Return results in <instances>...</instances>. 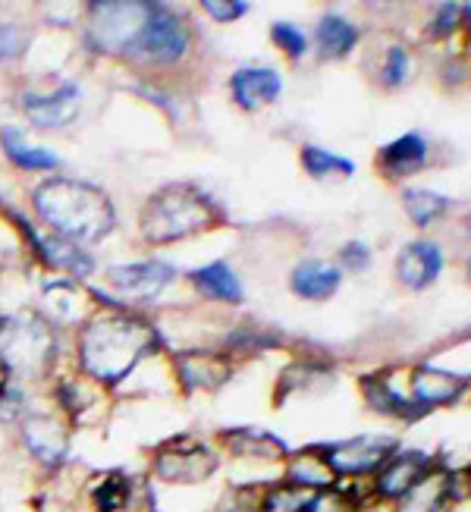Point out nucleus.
Here are the masks:
<instances>
[{"mask_svg":"<svg viewBox=\"0 0 471 512\" xmlns=\"http://www.w3.org/2000/svg\"><path fill=\"white\" fill-rule=\"evenodd\" d=\"M164 337L139 311L101 305L76 330V371L104 390L126 387L148 359L161 355Z\"/></svg>","mask_w":471,"mask_h":512,"instance_id":"nucleus-1","label":"nucleus"},{"mask_svg":"<svg viewBox=\"0 0 471 512\" xmlns=\"http://www.w3.org/2000/svg\"><path fill=\"white\" fill-rule=\"evenodd\" d=\"M29 208L44 233L76 242L82 249L98 246L117 230V208L107 192L76 176H44L29 192Z\"/></svg>","mask_w":471,"mask_h":512,"instance_id":"nucleus-2","label":"nucleus"},{"mask_svg":"<svg viewBox=\"0 0 471 512\" xmlns=\"http://www.w3.org/2000/svg\"><path fill=\"white\" fill-rule=\"evenodd\" d=\"M220 224V208L192 183H173L154 192L139 211V236L145 246L164 249L173 242L208 233Z\"/></svg>","mask_w":471,"mask_h":512,"instance_id":"nucleus-3","label":"nucleus"},{"mask_svg":"<svg viewBox=\"0 0 471 512\" xmlns=\"http://www.w3.org/2000/svg\"><path fill=\"white\" fill-rule=\"evenodd\" d=\"M60 330L41 311H16L4 315L0 327V362L7 365L16 384H35L51 377L57 368Z\"/></svg>","mask_w":471,"mask_h":512,"instance_id":"nucleus-4","label":"nucleus"},{"mask_svg":"<svg viewBox=\"0 0 471 512\" xmlns=\"http://www.w3.org/2000/svg\"><path fill=\"white\" fill-rule=\"evenodd\" d=\"M151 10L154 4H148V0H101V4H88L82 29L85 48L101 57L129 63L142 41Z\"/></svg>","mask_w":471,"mask_h":512,"instance_id":"nucleus-5","label":"nucleus"},{"mask_svg":"<svg viewBox=\"0 0 471 512\" xmlns=\"http://www.w3.org/2000/svg\"><path fill=\"white\" fill-rule=\"evenodd\" d=\"M179 280L176 264L164 258H132L110 264L104 271V293L107 299H98V305L107 308H126V311H142L154 305L167 289Z\"/></svg>","mask_w":471,"mask_h":512,"instance_id":"nucleus-6","label":"nucleus"},{"mask_svg":"<svg viewBox=\"0 0 471 512\" xmlns=\"http://www.w3.org/2000/svg\"><path fill=\"white\" fill-rule=\"evenodd\" d=\"M192 48H195V32L189 16L167 4H154L142 41L136 54L129 57V63L148 73H176L192 57Z\"/></svg>","mask_w":471,"mask_h":512,"instance_id":"nucleus-7","label":"nucleus"},{"mask_svg":"<svg viewBox=\"0 0 471 512\" xmlns=\"http://www.w3.org/2000/svg\"><path fill=\"white\" fill-rule=\"evenodd\" d=\"M19 447L44 472H60L73 453V425L57 409H32L16 425Z\"/></svg>","mask_w":471,"mask_h":512,"instance_id":"nucleus-8","label":"nucleus"},{"mask_svg":"<svg viewBox=\"0 0 471 512\" xmlns=\"http://www.w3.org/2000/svg\"><path fill=\"white\" fill-rule=\"evenodd\" d=\"M217 469H220L217 447L195 437H176L164 443V447H157L151 456V478L176 487L205 484Z\"/></svg>","mask_w":471,"mask_h":512,"instance_id":"nucleus-9","label":"nucleus"},{"mask_svg":"<svg viewBox=\"0 0 471 512\" xmlns=\"http://www.w3.org/2000/svg\"><path fill=\"white\" fill-rule=\"evenodd\" d=\"M399 450V440L390 434H358L352 440L340 443H324L321 453L327 465L333 469L336 481H358V478H374L390 456Z\"/></svg>","mask_w":471,"mask_h":512,"instance_id":"nucleus-10","label":"nucleus"},{"mask_svg":"<svg viewBox=\"0 0 471 512\" xmlns=\"http://www.w3.org/2000/svg\"><path fill=\"white\" fill-rule=\"evenodd\" d=\"M19 110L29 126L41 132L70 129L82 114V85L73 79H60L44 88H26L19 95Z\"/></svg>","mask_w":471,"mask_h":512,"instance_id":"nucleus-11","label":"nucleus"},{"mask_svg":"<svg viewBox=\"0 0 471 512\" xmlns=\"http://www.w3.org/2000/svg\"><path fill=\"white\" fill-rule=\"evenodd\" d=\"M38 302H41V315L57 330H79L101 308L98 299L92 296V289L85 283L66 280V277L44 280Z\"/></svg>","mask_w":471,"mask_h":512,"instance_id":"nucleus-12","label":"nucleus"},{"mask_svg":"<svg viewBox=\"0 0 471 512\" xmlns=\"http://www.w3.org/2000/svg\"><path fill=\"white\" fill-rule=\"evenodd\" d=\"M173 384L183 393H217L233 377V362L223 349H183L170 359Z\"/></svg>","mask_w":471,"mask_h":512,"instance_id":"nucleus-13","label":"nucleus"},{"mask_svg":"<svg viewBox=\"0 0 471 512\" xmlns=\"http://www.w3.org/2000/svg\"><path fill=\"white\" fill-rule=\"evenodd\" d=\"M437 465V459L431 453H424V450H396L390 456V462L380 469L371 484H374V497L377 503H384V506H396L402 497H406L412 487L428 475L431 469Z\"/></svg>","mask_w":471,"mask_h":512,"instance_id":"nucleus-14","label":"nucleus"},{"mask_svg":"<svg viewBox=\"0 0 471 512\" xmlns=\"http://www.w3.org/2000/svg\"><path fill=\"white\" fill-rule=\"evenodd\" d=\"M468 390V381L453 371H443L434 365H418L409 371V396L421 415H431L437 409H446L459 403Z\"/></svg>","mask_w":471,"mask_h":512,"instance_id":"nucleus-15","label":"nucleus"},{"mask_svg":"<svg viewBox=\"0 0 471 512\" xmlns=\"http://www.w3.org/2000/svg\"><path fill=\"white\" fill-rule=\"evenodd\" d=\"M230 98L245 114H255L280 101L283 95V79L274 66H239L230 76Z\"/></svg>","mask_w":471,"mask_h":512,"instance_id":"nucleus-16","label":"nucleus"},{"mask_svg":"<svg viewBox=\"0 0 471 512\" xmlns=\"http://www.w3.org/2000/svg\"><path fill=\"white\" fill-rule=\"evenodd\" d=\"M0 151L4 158L22 170V173H44V176H54L60 170V154L48 145H41L38 139H32L22 126H0Z\"/></svg>","mask_w":471,"mask_h":512,"instance_id":"nucleus-17","label":"nucleus"},{"mask_svg":"<svg viewBox=\"0 0 471 512\" xmlns=\"http://www.w3.org/2000/svg\"><path fill=\"white\" fill-rule=\"evenodd\" d=\"M220 447L227 450L236 459L245 462H286L289 447L271 431H261V428H230V431H220Z\"/></svg>","mask_w":471,"mask_h":512,"instance_id":"nucleus-18","label":"nucleus"},{"mask_svg":"<svg viewBox=\"0 0 471 512\" xmlns=\"http://www.w3.org/2000/svg\"><path fill=\"white\" fill-rule=\"evenodd\" d=\"M104 396H107V390L98 387L95 381H88V377L79 374V371L63 374L60 381L54 384V406H57L60 415L70 418V425L85 421L95 409H101Z\"/></svg>","mask_w":471,"mask_h":512,"instance_id":"nucleus-19","label":"nucleus"},{"mask_svg":"<svg viewBox=\"0 0 471 512\" xmlns=\"http://www.w3.org/2000/svg\"><path fill=\"white\" fill-rule=\"evenodd\" d=\"M340 283H343V271L324 258H305L293 267V274H289V289L305 302H324L336 296Z\"/></svg>","mask_w":471,"mask_h":512,"instance_id":"nucleus-20","label":"nucleus"},{"mask_svg":"<svg viewBox=\"0 0 471 512\" xmlns=\"http://www.w3.org/2000/svg\"><path fill=\"white\" fill-rule=\"evenodd\" d=\"M358 384H362L365 403H368L377 415L402 418V421H418V418H421V412H418L415 403H412V396H409V393H402V390L393 384V374H390V371L365 374Z\"/></svg>","mask_w":471,"mask_h":512,"instance_id":"nucleus-21","label":"nucleus"},{"mask_svg":"<svg viewBox=\"0 0 471 512\" xmlns=\"http://www.w3.org/2000/svg\"><path fill=\"white\" fill-rule=\"evenodd\" d=\"M440 271H443V255L434 242H424V239L409 242V246L396 255V277L399 283L415 289V293L428 289L440 277Z\"/></svg>","mask_w":471,"mask_h":512,"instance_id":"nucleus-22","label":"nucleus"},{"mask_svg":"<svg viewBox=\"0 0 471 512\" xmlns=\"http://www.w3.org/2000/svg\"><path fill=\"white\" fill-rule=\"evenodd\" d=\"M189 283L195 293L205 302H217V305H242L245 289L242 280L236 277V271L227 261H211L201 264L189 274Z\"/></svg>","mask_w":471,"mask_h":512,"instance_id":"nucleus-23","label":"nucleus"},{"mask_svg":"<svg viewBox=\"0 0 471 512\" xmlns=\"http://www.w3.org/2000/svg\"><path fill=\"white\" fill-rule=\"evenodd\" d=\"M283 481L305 487V491H311V494H324V491H333L336 487V475L327 465L321 447H305V450L289 453L283 462Z\"/></svg>","mask_w":471,"mask_h":512,"instance_id":"nucleus-24","label":"nucleus"},{"mask_svg":"<svg viewBox=\"0 0 471 512\" xmlns=\"http://www.w3.org/2000/svg\"><path fill=\"white\" fill-rule=\"evenodd\" d=\"M450 506H453L450 469L437 462L434 469L393 506V512H450Z\"/></svg>","mask_w":471,"mask_h":512,"instance_id":"nucleus-25","label":"nucleus"},{"mask_svg":"<svg viewBox=\"0 0 471 512\" xmlns=\"http://www.w3.org/2000/svg\"><path fill=\"white\" fill-rule=\"evenodd\" d=\"M428 164V142H424L418 132L393 139L377 151V167L387 180H402V176H415L421 167Z\"/></svg>","mask_w":471,"mask_h":512,"instance_id":"nucleus-26","label":"nucleus"},{"mask_svg":"<svg viewBox=\"0 0 471 512\" xmlns=\"http://www.w3.org/2000/svg\"><path fill=\"white\" fill-rule=\"evenodd\" d=\"M88 506L92 512H132L136 506V481H132L126 472L114 469L98 475L92 484H88Z\"/></svg>","mask_w":471,"mask_h":512,"instance_id":"nucleus-27","label":"nucleus"},{"mask_svg":"<svg viewBox=\"0 0 471 512\" xmlns=\"http://www.w3.org/2000/svg\"><path fill=\"white\" fill-rule=\"evenodd\" d=\"M358 44V26L340 13H324L314 26V48L321 60H346Z\"/></svg>","mask_w":471,"mask_h":512,"instance_id":"nucleus-28","label":"nucleus"},{"mask_svg":"<svg viewBox=\"0 0 471 512\" xmlns=\"http://www.w3.org/2000/svg\"><path fill=\"white\" fill-rule=\"evenodd\" d=\"M299 161H302V170L311 176V180H318V183H336V180H349V176L355 173V164L340 158V154H333L321 145H305L302 154H299Z\"/></svg>","mask_w":471,"mask_h":512,"instance_id":"nucleus-29","label":"nucleus"},{"mask_svg":"<svg viewBox=\"0 0 471 512\" xmlns=\"http://www.w3.org/2000/svg\"><path fill=\"white\" fill-rule=\"evenodd\" d=\"M314 497L305 487H296L289 481H267L261 487V512H311Z\"/></svg>","mask_w":471,"mask_h":512,"instance_id":"nucleus-30","label":"nucleus"},{"mask_svg":"<svg viewBox=\"0 0 471 512\" xmlns=\"http://www.w3.org/2000/svg\"><path fill=\"white\" fill-rule=\"evenodd\" d=\"M402 205H406V214L415 227H434L437 220L450 211V202L443 195L428 192V189H406L402 192Z\"/></svg>","mask_w":471,"mask_h":512,"instance_id":"nucleus-31","label":"nucleus"},{"mask_svg":"<svg viewBox=\"0 0 471 512\" xmlns=\"http://www.w3.org/2000/svg\"><path fill=\"white\" fill-rule=\"evenodd\" d=\"M324 381H330V368L327 365H314V362H296L283 371L280 381V399L286 396H299V393H311L314 387H321Z\"/></svg>","mask_w":471,"mask_h":512,"instance_id":"nucleus-32","label":"nucleus"},{"mask_svg":"<svg viewBox=\"0 0 471 512\" xmlns=\"http://www.w3.org/2000/svg\"><path fill=\"white\" fill-rule=\"evenodd\" d=\"M29 29L16 19H0V66H10L26 57L29 51Z\"/></svg>","mask_w":471,"mask_h":512,"instance_id":"nucleus-33","label":"nucleus"},{"mask_svg":"<svg viewBox=\"0 0 471 512\" xmlns=\"http://www.w3.org/2000/svg\"><path fill=\"white\" fill-rule=\"evenodd\" d=\"M271 41L277 44V48L289 57V60H302L308 51H311V41L305 35L302 26H296V22L289 19H280L271 26Z\"/></svg>","mask_w":471,"mask_h":512,"instance_id":"nucleus-34","label":"nucleus"},{"mask_svg":"<svg viewBox=\"0 0 471 512\" xmlns=\"http://www.w3.org/2000/svg\"><path fill=\"white\" fill-rule=\"evenodd\" d=\"M409 76H412V54L402 48V44H393L384 57V63H380V85L399 88V85L409 82Z\"/></svg>","mask_w":471,"mask_h":512,"instance_id":"nucleus-35","label":"nucleus"},{"mask_svg":"<svg viewBox=\"0 0 471 512\" xmlns=\"http://www.w3.org/2000/svg\"><path fill=\"white\" fill-rule=\"evenodd\" d=\"M465 26V4H440L434 10V19L428 22V29L434 38H450Z\"/></svg>","mask_w":471,"mask_h":512,"instance_id":"nucleus-36","label":"nucleus"},{"mask_svg":"<svg viewBox=\"0 0 471 512\" xmlns=\"http://www.w3.org/2000/svg\"><path fill=\"white\" fill-rule=\"evenodd\" d=\"M340 264V271H352V274H365L371 267V249L365 246V242H346V246L340 249V258H336Z\"/></svg>","mask_w":471,"mask_h":512,"instance_id":"nucleus-37","label":"nucleus"},{"mask_svg":"<svg viewBox=\"0 0 471 512\" xmlns=\"http://www.w3.org/2000/svg\"><path fill=\"white\" fill-rule=\"evenodd\" d=\"M201 13H208L214 22H236L249 13V4L245 0H205Z\"/></svg>","mask_w":471,"mask_h":512,"instance_id":"nucleus-38","label":"nucleus"},{"mask_svg":"<svg viewBox=\"0 0 471 512\" xmlns=\"http://www.w3.org/2000/svg\"><path fill=\"white\" fill-rule=\"evenodd\" d=\"M10 384H13V377H10L7 365H4V362H0V393H4V390H7Z\"/></svg>","mask_w":471,"mask_h":512,"instance_id":"nucleus-39","label":"nucleus"},{"mask_svg":"<svg viewBox=\"0 0 471 512\" xmlns=\"http://www.w3.org/2000/svg\"><path fill=\"white\" fill-rule=\"evenodd\" d=\"M465 26L471 29V4H465Z\"/></svg>","mask_w":471,"mask_h":512,"instance_id":"nucleus-40","label":"nucleus"},{"mask_svg":"<svg viewBox=\"0 0 471 512\" xmlns=\"http://www.w3.org/2000/svg\"><path fill=\"white\" fill-rule=\"evenodd\" d=\"M465 274H468V280H471V255H468V261H465Z\"/></svg>","mask_w":471,"mask_h":512,"instance_id":"nucleus-41","label":"nucleus"},{"mask_svg":"<svg viewBox=\"0 0 471 512\" xmlns=\"http://www.w3.org/2000/svg\"><path fill=\"white\" fill-rule=\"evenodd\" d=\"M465 230H468V239H471V214H468V224H465Z\"/></svg>","mask_w":471,"mask_h":512,"instance_id":"nucleus-42","label":"nucleus"}]
</instances>
